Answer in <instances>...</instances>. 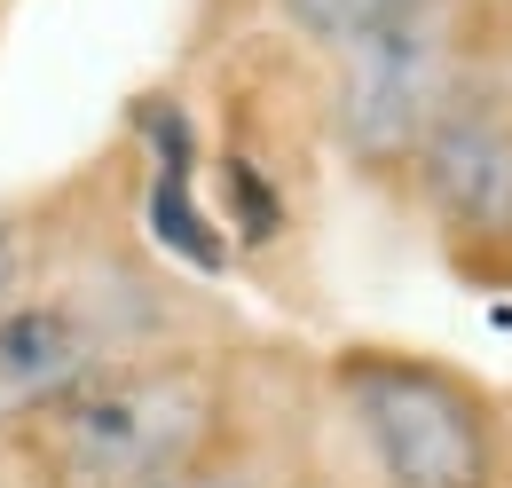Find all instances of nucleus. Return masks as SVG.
I'll use <instances>...</instances> for the list:
<instances>
[{"label": "nucleus", "mask_w": 512, "mask_h": 488, "mask_svg": "<svg viewBox=\"0 0 512 488\" xmlns=\"http://www.w3.org/2000/svg\"><path fill=\"white\" fill-rule=\"evenodd\" d=\"M24 441L56 488H142L229 441V370L213 355L142 347L24 418Z\"/></svg>", "instance_id": "f257e3e1"}, {"label": "nucleus", "mask_w": 512, "mask_h": 488, "mask_svg": "<svg viewBox=\"0 0 512 488\" xmlns=\"http://www.w3.org/2000/svg\"><path fill=\"white\" fill-rule=\"evenodd\" d=\"M331 394L379 488H505V418L457 363L410 347H347L331 363Z\"/></svg>", "instance_id": "f03ea898"}, {"label": "nucleus", "mask_w": 512, "mask_h": 488, "mask_svg": "<svg viewBox=\"0 0 512 488\" xmlns=\"http://www.w3.org/2000/svg\"><path fill=\"white\" fill-rule=\"evenodd\" d=\"M465 0H410L331 56V142L363 174H402L449 95L473 79Z\"/></svg>", "instance_id": "7ed1b4c3"}, {"label": "nucleus", "mask_w": 512, "mask_h": 488, "mask_svg": "<svg viewBox=\"0 0 512 488\" xmlns=\"http://www.w3.org/2000/svg\"><path fill=\"white\" fill-rule=\"evenodd\" d=\"M410 189L457 244H512V95L481 71L410 150Z\"/></svg>", "instance_id": "20e7f679"}, {"label": "nucleus", "mask_w": 512, "mask_h": 488, "mask_svg": "<svg viewBox=\"0 0 512 488\" xmlns=\"http://www.w3.org/2000/svg\"><path fill=\"white\" fill-rule=\"evenodd\" d=\"M119 355H142V331L111 315L95 292H16L0 307V426L40 418L79 378Z\"/></svg>", "instance_id": "39448f33"}, {"label": "nucleus", "mask_w": 512, "mask_h": 488, "mask_svg": "<svg viewBox=\"0 0 512 488\" xmlns=\"http://www.w3.org/2000/svg\"><path fill=\"white\" fill-rule=\"evenodd\" d=\"M394 8H410V0H276V16H284L300 40H316L323 56H339L347 40H363V32L386 24Z\"/></svg>", "instance_id": "423d86ee"}, {"label": "nucleus", "mask_w": 512, "mask_h": 488, "mask_svg": "<svg viewBox=\"0 0 512 488\" xmlns=\"http://www.w3.org/2000/svg\"><path fill=\"white\" fill-rule=\"evenodd\" d=\"M142 488H284L260 457H245V449H213V457H197V465H182V473H158V481H142Z\"/></svg>", "instance_id": "0eeeda50"}, {"label": "nucleus", "mask_w": 512, "mask_h": 488, "mask_svg": "<svg viewBox=\"0 0 512 488\" xmlns=\"http://www.w3.org/2000/svg\"><path fill=\"white\" fill-rule=\"evenodd\" d=\"M24 292V244H16V229H0V307Z\"/></svg>", "instance_id": "6e6552de"}]
</instances>
